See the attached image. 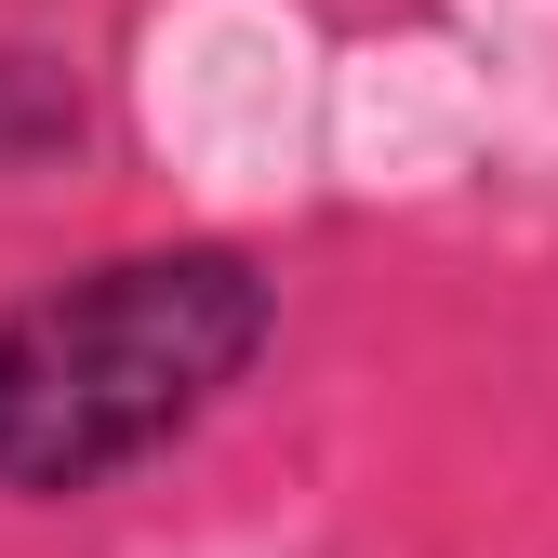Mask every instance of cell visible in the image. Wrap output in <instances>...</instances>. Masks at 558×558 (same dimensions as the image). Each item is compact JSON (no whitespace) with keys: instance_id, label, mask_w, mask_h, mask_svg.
Returning a JSON list of instances; mask_svg holds the SVG:
<instances>
[{"instance_id":"obj_2","label":"cell","mask_w":558,"mask_h":558,"mask_svg":"<svg viewBox=\"0 0 558 558\" xmlns=\"http://www.w3.org/2000/svg\"><path fill=\"white\" fill-rule=\"evenodd\" d=\"M66 147H81V66L40 40H0V173L66 160Z\"/></svg>"},{"instance_id":"obj_1","label":"cell","mask_w":558,"mask_h":558,"mask_svg":"<svg viewBox=\"0 0 558 558\" xmlns=\"http://www.w3.org/2000/svg\"><path fill=\"white\" fill-rule=\"evenodd\" d=\"M266 332H279V279L240 240H147L14 293L0 306V493L81 506L133 478L199 412H227Z\"/></svg>"}]
</instances>
